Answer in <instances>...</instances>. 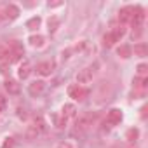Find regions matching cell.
<instances>
[{
  "instance_id": "cell-1",
  "label": "cell",
  "mask_w": 148,
  "mask_h": 148,
  "mask_svg": "<svg viewBox=\"0 0 148 148\" xmlns=\"http://www.w3.org/2000/svg\"><path fill=\"white\" fill-rule=\"evenodd\" d=\"M87 94H89V91H87L84 86L71 84V86L68 87V96H70V98H73V99H77V101L86 99V98H87Z\"/></svg>"
},
{
  "instance_id": "cell-2",
  "label": "cell",
  "mask_w": 148,
  "mask_h": 148,
  "mask_svg": "<svg viewBox=\"0 0 148 148\" xmlns=\"http://www.w3.org/2000/svg\"><path fill=\"white\" fill-rule=\"evenodd\" d=\"M94 77V68L89 66V68H84L77 73V84L79 86H84V84H89Z\"/></svg>"
},
{
  "instance_id": "cell-3",
  "label": "cell",
  "mask_w": 148,
  "mask_h": 148,
  "mask_svg": "<svg viewBox=\"0 0 148 148\" xmlns=\"http://www.w3.org/2000/svg\"><path fill=\"white\" fill-rule=\"evenodd\" d=\"M145 18H146V16H145V9H143V7H132V19H131V23H132L134 28L143 26Z\"/></svg>"
},
{
  "instance_id": "cell-4",
  "label": "cell",
  "mask_w": 148,
  "mask_h": 148,
  "mask_svg": "<svg viewBox=\"0 0 148 148\" xmlns=\"http://www.w3.org/2000/svg\"><path fill=\"white\" fill-rule=\"evenodd\" d=\"M120 120H122V110L120 108H112L106 113V124L108 125H117V124H120Z\"/></svg>"
},
{
  "instance_id": "cell-5",
  "label": "cell",
  "mask_w": 148,
  "mask_h": 148,
  "mask_svg": "<svg viewBox=\"0 0 148 148\" xmlns=\"http://www.w3.org/2000/svg\"><path fill=\"white\" fill-rule=\"evenodd\" d=\"M44 91H45V82H44V80H33V82L28 86V92H30L33 98L40 96Z\"/></svg>"
},
{
  "instance_id": "cell-6",
  "label": "cell",
  "mask_w": 148,
  "mask_h": 148,
  "mask_svg": "<svg viewBox=\"0 0 148 148\" xmlns=\"http://www.w3.org/2000/svg\"><path fill=\"white\" fill-rule=\"evenodd\" d=\"M94 122V115L92 113H84L77 119V129H87L89 125H92Z\"/></svg>"
},
{
  "instance_id": "cell-7",
  "label": "cell",
  "mask_w": 148,
  "mask_h": 148,
  "mask_svg": "<svg viewBox=\"0 0 148 148\" xmlns=\"http://www.w3.org/2000/svg\"><path fill=\"white\" fill-rule=\"evenodd\" d=\"M75 115H77V108H75V105H73V103H66V105H63V108H61V117H63L64 120L73 119Z\"/></svg>"
},
{
  "instance_id": "cell-8",
  "label": "cell",
  "mask_w": 148,
  "mask_h": 148,
  "mask_svg": "<svg viewBox=\"0 0 148 148\" xmlns=\"http://www.w3.org/2000/svg\"><path fill=\"white\" fill-rule=\"evenodd\" d=\"M30 73H32V63L26 59V61H23V63L19 64L18 77H19L21 80H25V79H28V77H30Z\"/></svg>"
},
{
  "instance_id": "cell-9",
  "label": "cell",
  "mask_w": 148,
  "mask_h": 148,
  "mask_svg": "<svg viewBox=\"0 0 148 148\" xmlns=\"http://www.w3.org/2000/svg\"><path fill=\"white\" fill-rule=\"evenodd\" d=\"M52 70H54V63H51V61H42L37 66V71L40 73L42 77H49L51 73H52Z\"/></svg>"
},
{
  "instance_id": "cell-10",
  "label": "cell",
  "mask_w": 148,
  "mask_h": 148,
  "mask_svg": "<svg viewBox=\"0 0 148 148\" xmlns=\"http://www.w3.org/2000/svg\"><path fill=\"white\" fill-rule=\"evenodd\" d=\"M131 19H132V7H122L120 11H119V21L122 23V25H125V23H131Z\"/></svg>"
},
{
  "instance_id": "cell-11",
  "label": "cell",
  "mask_w": 148,
  "mask_h": 148,
  "mask_svg": "<svg viewBox=\"0 0 148 148\" xmlns=\"http://www.w3.org/2000/svg\"><path fill=\"white\" fill-rule=\"evenodd\" d=\"M4 16H5V19H16L19 16V7L16 4H9L4 11Z\"/></svg>"
},
{
  "instance_id": "cell-12",
  "label": "cell",
  "mask_w": 148,
  "mask_h": 148,
  "mask_svg": "<svg viewBox=\"0 0 148 148\" xmlns=\"http://www.w3.org/2000/svg\"><path fill=\"white\" fill-rule=\"evenodd\" d=\"M33 127L38 131V134H44L45 131H47V122L44 120V117H40V115H37L35 119H33Z\"/></svg>"
},
{
  "instance_id": "cell-13",
  "label": "cell",
  "mask_w": 148,
  "mask_h": 148,
  "mask_svg": "<svg viewBox=\"0 0 148 148\" xmlns=\"http://www.w3.org/2000/svg\"><path fill=\"white\" fill-rule=\"evenodd\" d=\"M9 49H11V52L12 54H18V56H25V47H23V44L19 42V40H12L11 44H9Z\"/></svg>"
},
{
  "instance_id": "cell-14",
  "label": "cell",
  "mask_w": 148,
  "mask_h": 148,
  "mask_svg": "<svg viewBox=\"0 0 148 148\" xmlns=\"http://www.w3.org/2000/svg\"><path fill=\"white\" fill-rule=\"evenodd\" d=\"M28 42H30L32 47L40 49V47H44V44H45V37H44V35H32V37L28 38Z\"/></svg>"
},
{
  "instance_id": "cell-15",
  "label": "cell",
  "mask_w": 148,
  "mask_h": 148,
  "mask_svg": "<svg viewBox=\"0 0 148 148\" xmlns=\"http://www.w3.org/2000/svg\"><path fill=\"white\" fill-rule=\"evenodd\" d=\"M4 87H5V91H7L9 94H18V92H19V84H18L16 80L7 79V80L4 82Z\"/></svg>"
},
{
  "instance_id": "cell-16",
  "label": "cell",
  "mask_w": 148,
  "mask_h": 148,
  "mask_svg": "<svg viewBox=\"0 0 148 148\" xmlns=\"http://www.w3.org/2000/svg\"><path fill=\"white\" fill-rule=\"evenodd\" d=\"M131 51H132L134 56H138V58H145V56L148 54V47H146V44H136L134 49H131Z\"/></svg>"
},
{
  "instance_id": "cell-17",
  "label": "cell",
  "mask_w": 148,
  "mask_h": 148,
  "mask_svg": "<svg viewBox=\"0 0 148 148\" xmlns=\"http://www.w3.org/2000/svg\"><path fill=\"white\" fill-rule=\"evenodd\" d=\"M139 138V129H136V127H131L127 132H125V139H127V143H136V139Z\"/></svg>"
},
{
  "instance_id": "cell-18",
  "label": "cell",
  "mask_w": 148,
  "mask_h": 148,
  "mask_svg": "<svg viewBox=\"0 0 148 148\" xmlns=\"http://www.w3.org/2000/svg\"><path fill=\"white\" fill-rule=\"evenodd\" d=\"M131 49H132V47H129V45H119V47H117V54H119L120 58L127 59V58L132 56V51H131Z\"/></svg>"
},
{
  "instance_id": "cell-19",
  "label": "cell",
  "mask_w": 148,
  "mask_h": 148,
  "mask_svg": "<svg viewBox=\"0 0 148 148\" xmlns=\"http://www.w3.org/2000/svg\"><path fill=\"white\" fill-rule=\"evenodd\" d=\"M59 23H61V21H59V18H58V16H51V18H49V21H47L49 32H51V33H54V32L59 28Z\"/></svg>"
},
{
  "instance_id": "cell-20",
  "label": "cell",
  "mask_w": 148,
  "mask_h": 148,
  "mask_svg": "<svg viewBox=\"0 0 148 148\" xmlns=\"http://www.w3.org/2000/svg\"><path fill=\"white\" fill-rule=\"evenodd\" d=\"M146 82H148V79H146V77H136V79L132 80L134 87H136V89H141V91H145V89H146Z\"/></svg>"
},
{
  "instance_id": "cell-21",
  "label": "cell",
  "mask_w": 148,
  "mask_h": 148,
  "mask_svg": "<svg viewBox=\"0 0 148 148\" xmlns=\"http://www.w3.org/2000/svg\"><path fill=\"white\" fill-rule=\"evenodd\" d=\"M40 23H42V19H40L38 16H35V18H32V19L26 21V28H28V30H37V28L40 26Z\"/></svg>"
},
{
  "instance_id": "cell-22",
  "label": "cell",
  "mask_w": 148,
  "mask_h": 148,
  "mask_svg": "<svg viewBox=\"0 0 148 148\" xmlns=\"http://www.w3.org/2000/svg\"><path fill=\"white\" fill-rule=\"evenodd\" d=\"M110 33H112V35H113V38H115V40L119 42V40H120V38H122V37L125 35V28H124V26L120 25V26H117V28H113V30H112Z\"/></svg>"
},
{
  "instance_id": "cell-23",
  "label": "cell",
  "mask_w": 148,
  "mask_h": 148,
  "mask_svg": "<svg viewBox=\"0 0 148 148\" xmlns=\"http://www.w3.org/2000/svg\"><path fill=\"white\" fill-rule=\"evenodd\" d=\"M136 71H138V77H146L148 75V64H145V63L138 64L136 66Z\"/></svg>"
},
{
  "instance_id": "cell-24",
  "label": "cell",
  "mask_w": 148,
  "mask_h": 148,
  "mask_svg": "<svg viewBox=\"0 0 148 148\" xmlns=\"http://www.w3.org/2000/svg\"><path fill=\"white\" fill-rule=\"evenodd\" d=\"M9 54H11V49H9V45H0V61L7 59V58H9Z\"/></svg>"
},
{
  "instance_id": "cell-25",
  "label": "cell",
  "mask_w": 148,
  "mask_h": 148,
  "mask_svg": "<svg viewBox=\"0 0 148 148\" xmlns=\"http://www.w3.org/2000/svg\"><path fill=\"white\" fill-rule=\"evenodd\" d=\"M115 42H117V40L113 38V35H112V33H106V35L103 37V44H105V47H112Z\"/></svg>"
},
{
  "instance_id": "cell-26",
  "label": "cell",
  "mask_w": 148,
  "mask_h": 148,
  "mask_svg": "<svg viewBox=\"0 0 148 148\" xmlns=\"http://www.w3.org/2000/svg\"><path fill=\"white\" fill-rule=\"evenodd\" d=\"M9 68H11V64L4 61L2 64H0V73H2V75H4V77H7V75H9V71H11Z\"/></svg>"
},
{
  "instance_id": "cell-27",
  "label": "cell",
  "mask_w": 148,
  "mask_h": 148,
  "mask_svg": "<svg viewBox=\"0 0 148 148\" xmlns=\"http://www.w3.org/2000/svg\"><path fill=\"white\" fill-rule=\"evenodd\" d=\"M26 136H28V138H37V136H38V131H37L33 125H30L28 131H26Z\"/></svg>"
},
{
  "instance_id": "cell-28",
  "label": "cell",
  "mask_w": 148,
  "mask_h": 148,
  "mask_svg": "<svg viewBox=\"0 0 148 148\" xmlns=\"http://www.w3.org/2000/svg\"><path fill=\"white\" fill-rule=\"evenodd\" d=\"M14 146V138H5V141L2 143V148H12Z\"/></svg>"
},
{
  "instance_id": "cell-29",
  "label": "cell",
  "mask_w": 148,
  "mask_h": 148,
  "mask_svg": "<svg viewBox=\"0 0 148 148\" xmlns=\"http://www.w3.org/2000/svg\"><path fill=\"white\" fill-rule=\"evenodd\" d=\"M141 33H143V26H138V28H136V32H132V38H134V40H138V38L141 37Z\"/></svg>"
},
{
  "instance_id": "cell-30",
  "label": "cell",
  "mask_w": 148,
  "mask_h": 148,
  "mask_svg": "<svg viewBox=\"0 0 148 148\" xmlns=\"http://www.w3.org/2000/svg\"><path fill=\"white\" fill-rule=\"evenodd\" d=\"M56 148H73V145H71L70 141H61V143H58Z\"/></svg>"
},
{
  "instance_id": "cell-31",
  "label": "cell",
  "mask_w": 148,
  "mask_h": 148,
  "mask_svg": "<svg viewBox=\"0 0 148 148\" xmlns=\"http://www.w3.org/2000/svg\"><path fill=\"white\" fill-rule=\"evenodd\" d=\"M18 115H19V119H23V120H26V119H28V113H26V110H23V108H19V110H18Z\"/></svg>"
},
{
  "instance_id": "cell-32",
  "label": "cell",
  "mask_w": 148,
  "mask_h": 148,
  "mask_svg": "<svg viewBox=\"0 0 148 148\" xmlns=\"http://www.w3.org/2000/svg\"><path fill=\"white\" fill-rule=\"evenodd\" d=\"M5 108V98L4 96H0V112H2Z\"/></svg>"
},
{
  "instance_id": "cell-33",
  "label": "cell",
  "mask_w": 148,
  "mask_h": 148,
  "mask_svg": "<svg viewBox=\"0 0 148 148\" xmlns=\"http://www.w3.org/2000/svg\"><path fill=\"white\" fill-rule=\"evenodd\" d=\"M63 2H49V7H61Z\"/></svg>"
}]
</instances>
